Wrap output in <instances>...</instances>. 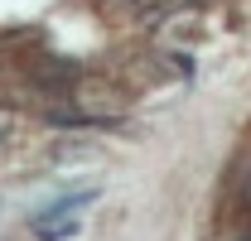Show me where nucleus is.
<instances>
[{
	"instance_id": "obj_1",
	"label": "nucleus",
	"mask_w": 251,
	"mask_h": 241,
	"mask_svg": "<svg viewBox=\"0 0 251 241\" xmlns=\"http://www.w3.org/2000/svg\"><path fill=\"white\" fill-rule=\"evenodd\" d=\"M15 125H20L15 111H5V106H0V140H10V135H15Z\"/></svg>"
}]
</instances>
